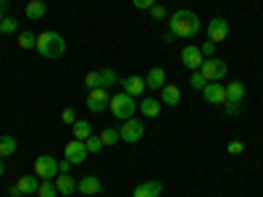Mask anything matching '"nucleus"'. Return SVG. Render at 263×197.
I'll use <instances>...</instances> for the list:
<instances>
[{
  "instance_id": "1",
  "label": "nucleus",
  "mask_w": 263,
  "mask_h": 197,
  "mask_svg": "<svg viewBox=\"0 0 263 197\" xmlns=\"http://www.w3.org/2000/svg\"><path fill=\"white\" fill-rule=\"evenodd\" d=\"M200 18H197L195 11H187V8H179L168 16V32L174 37H195L200 32Z\"/></svg>"
},
{
  "instance_id": "2",
  "label": "nucleus",
  "mask_w": 263,
  "mask_h": 197,
  "mask_svg": "<svg viewBox=\"0 0 263 197\" xmlns=\"http://www.w3.org/2000/svg\"><path fill=\"white\" fill-rule=\"evenodd\" d=\"M37 53L48 61H55L66 53V40L58 32H42L37 34Z\"/></svg>"
},
{
  "instance_id": "3",
  "label": "nucleus",
  "mask_w": 263,
  "mask_h": 197,
  "mask_svg": "<svg viewBox=\"0 0 263 197\" xmlns=\"http://www.w3.org/2000/svg\"><path fill=\"white\" fill-rule=\"evenodd\" d=\"M111 113L119 119V121H129V119H135V111H137V103L132 95L126 92H119V95H111Z\"/></svg>"
},
{
  "instance_id": "4",
  "label": "nucleus",
  "mask_w": 263,
  "mask_h": 197,
  "mask_svg": "<svg viewBox=\"0 0 263 197\" xmlns=\"http://www.w3.org/2000/svg\"><path fill=\"white\" fill-rule=\"evenodd\" d=\"M200 74L208 79V82H221L227 76V63L221 58H205L203 66H200Z\"/></svg>"
},
{
  "instance_id": "5",
  "label": "nucleus",
  "mask_w": 263,
  "mask_h": 197,
  "mask_svg": "<svg viewBox=\"0 0 263 197\" xmlns=\"http://www.w3.org/2000/svg\"><path fill=\"white\" fill-rule=\"evenodd\" d=\"M108 105H111V92H108L105 87H95V90H90V95H87V108H90L92 113H103Z\"/></svg>"
},
{
  "instance_id": "6",
  "label": "nucleus",
  "mask_w": 263,
  "mask_h": 197,
  "mask_svg": "<svg viewBox=\"0 0 263 197\" xmlns=\"http://www.w3.org/2000/svg\"><path fill=\"white\" fill-rule=\"evenodd\" d=\"M34 176L37 179H55L58 176V161L50 155H40L34 161Z\"/></svg>"
},
{
  "instance_id": "7",
  "label": "nucleus",
  "mask_w": 263,
  "mask_h": 197,
  "mask_svg": "<svg viewBox=\"0 0 263 197\" xmlns=\"http://www.w3.org/2000/svg\"><path fill=\"white\" fill-rule=\"evenodd\" d=\"M119 134H121V142H140L142 134H145V124L137 121V119H129V121L121 124Z\"/></svg>"
},
{
  "instance_id": "8",
  "label": "nucleus",
  "mask_w": 263,
  "mask_h": 197,
  "mask_svg": "<svg viewBox=\"0 0 263 197\" xmlns=\"http://www.w3.org/2000/svg\"><path fill=\"white\" fill-rule=\"evenodd\" d=\"M203 100L211 105H224L227 103V84L221 82H208L203 87Z\"/></svg>"
},
{
  "instance_id": "9",
  "label": "nucleus",
  "mask_w": 263,
  "mask_h": 197,
  "mask_svg": "<svg viewBox=\"0 0 263 197\" xmlns=\"http://www.w3.org/2000/svg\"><path fill=\"white\" fill-rule=\"evenodd\" d=\"M229 37V21L224 18V16H216V18H211L208 21V40L211 42H224Z\"/></svg>"
},
{
  "instance_id": "10",
  "label": "nucleus",
  "mask_w": 263,
  "mask_h": 197,
  "mask_svg": "<svg viewBox=\"0 0 263 197\" xmlns=\"http://www.w3.org/2000/svg\"><path fill=\"white\" fill-rule=\"evenodd\" d=\"M203 61H205V55L200 53V48H197V45H187V48L182 50V63L187 66L190 71H200Z\"/></svg>"
},
{
  "instance_id": "11",
  "label": "nucleus",
  "mask_w": 263,
  "mask_h": 197,
  "mask_svg": "<svg viewBox=\"0 0 263 197\" xmlns=\"http://www.w3.org/2000/svg\"><path fill=\"white\" fill-rule=\"evenodd\" d=\"M87 147H84V142H79V140H71V142H66V161H69L71 166H77V163H84L87 161Z\"/></svg>"
},
{
  "instance_id": "12",
  "label": "nucleus",
  "mask_w": 263,
  "mask_h": 197,
  "mask_svg": "<svg viewBox=\"0 0 263 197\" xmlns=\"http://www.w3.org/2000/svg\"><path fill=\"white\" fill-rule=\"evenodd\" d=\"M121 87H124V92L132 95V97H142L145 90H147V84H145V76H137V74H132L126 79H121Z\"/></svg>"
},
{
  "instance_id": "13",
  "label": "nucleus",
  "mask_w": 263,
  "mask_h": 197,
  "mask_svg": "<svg viewBox=\"0 0 263 197\" xmlns=\"http://www.w3.org/2000/svg\"><path fill=\"white\" fill-rule=\"evenodd\" d=\"M53 182H55L58 194H63V197H69V194H74V192H77V179L71 176V173H58V176H55Z\"/></svg>"
},
{
  "instance_id": "14",
  "label": "nucleus",
  "mask_w": 263,
  "mask_h": 197,
  "mask_svg": "<svg viewBox=\"0 0 263 197\" xmlns=\"http://www.w3.org/2000/svg\"><path fill=\"white\" fill-rule=\"evenodd\" d=\"M163 192V184L161 182H145V184H137L132 197H161Z\"/></svg>"
},
{
  "instance_id": "15",
  "label": "nucleus",
  "mask_w": 263,
  "mask_h": 197,
  "mask_svg": "<svg viewBox=\"0 0 263 197\" xmlns=\"http://www.w3.org/2000/svg\"><path fill=\"white\" fill-rule=\"evenodd\" d=\"M145 84L150 87V90H163L166 87V71L161 69V66H153V69L147 71V76H145Z\"/></svg>"
},
{
  "instance_id": "16",
  "label": "nucleus",
  "mask_w": 263,
  "mask_h": 197,
  "mask_svg": "<svg viewBox=\"0 0 263 197\" xmlns=\"http://www.w3.org/2000/svg\"><path fill=\"white\" fill-rule=\"evenodd\" d=\"M77 192H82V194H100L103 192V182L98 176H84V179L77 182Z\"/></svg>"
},
{
  "instance_id": "17",
  "label": "nucleus",
  "mask_w": 263,
  "mask_h": 197,
  "mask_svg": "<svg viewBox=\"0 0 263 197\" xmlns=\"http://www.w3.org/2000/svg\"><path fill=\"white\" fill-rule=\"evenodd\" d=\"M161 108H163V103L156 100V97H142L140 100V111H142L145 119H158L161 116Z\"/></svg>"
},
{
  "instance_id": "18",
  "label": "nucleus",
  "mask_w": 263,
  "mask_h": 197,
  "mask_svg": "<svg viewBox=\"0 0 263 197\" xmlns=\"http://www.w3.org/2000/svg\"><path fill=\"white\" fill-rule=\"evenodd\" d=\"M179 100H182V90H179V87L177 84H166L163 87V90H161V103L163 105H179Z\"/></svg>"
},
{
  "instance_id": "19",
  "label": "nucleus",
  "mask_w": 263,
  "mask_h": 197,
  "mask_svg": "<svg viewBox=\"0 0 263 197\" xmlns=\"http://www.w3.org/2000/svg\"><path fill=\"white\" fill-rule=\"evenodd\" d=\"M16 187H18V192H21V194H37L40 179L34 176V173H29V176H21V179L16 182Z\"/></svg>"
},
{
  "instance_id": "20",
  "label": "nucleus",
  "mask_w": 263,
  "mask_h": 197,
  "mask_svg": "<svg viewBox=\"0 0 263 197\" xmlns=\"http://www.w3.org/2000/svg\"><path fill=\"white\" fill-rule=\"evenodd\" d=\"M71 131H74V140H79V142H84L87 137H92L90 121H74V124H71Z\"/></svg>"
},
{
  "instance_id": "21",
  "label": "nucleus",
  "mask_w": 263,
  "mask_h": 197,
  "mask_svg": "<svg viewBox=\"0 0 263 197\" xmlns=\"http://www.w3.org/2000/svg\"><path fill=\"white\" fill-rule=\"evenodd\" d=\"M245 97V84L242 82H229L227 84V100H234V103H239V100H242Z\"/></svg>"
},
{
  "instance_id": "22",
  "label": "nucleus",
  "mask_w": 263,
  "mask_h": 197,
  "mask_svg": "<svg viewBox=\"0 0 263 197\" xmlns=\"http://www.w3.org/2000/svg\"><path fill=\"white\" fill-rule=\"evenodd\" d=\"M48 13V3H42V0H29L27 3V16L29 18H42Z\"/></svg>"
},
{
  "instance_id": "23",
  "label": "nucleus",
  "mask_w": 263,
  "mask_h": 197,
  "mask_svg": "<svg viewBox=\"0 0 263 197\" xmlns=\"http://www.w3.org/2000/svg\"><path fill=\"white\" fill-rule=\"evenodd\" d=\"M16 147H18V142H16L11 134H3V137H0V158H8V155H13Z\"/></svg>"
},
{
  "instance_id": "24",
  "label": "nucleus",
  "mask_w": 263,
  "mask_h": 197,
  "mask_svg": "<svg viewBox=\"0 0 263 197\" xmlns=\"http://www.w3.org/2000/svg\"><path fill=\"white\" fill-rule=\"evenodd\" d=\"M37 197H58L55 182H53V179H40V187H37Z\"/></svg>"
},
{
  "instance_id": "25",
  "label": "nucleus",
  "mask_w": 263,
  "mask_h": 197,
  "mask_svg": "<svg viewBox=\"0 0 263 197\" xmlns=\"http://www.w3.org/2000/svg\"><path fill=\"white\" fill-rule=\"evenodd\" d=\"M100 140H103V145H105V147H111V145H116V142L121 140V134H119V129L108 126V129H103V131H100Z\"/></svg>"
},
{
  "instance_id": "26",
  "label": "nucleus",
  "mask_w": 263,
  "mask_h": 197,
  "mask_svg": "<svg viewBox=\"0 0 263 197\" xmlns=\"http://www.w3.org/2000/svg\"><path fill=\"white\" fill-rule=\"evenodd\" d=\"M18 48L21 50H37V34H32V32H21L18 34Z\"/></svg>"
},
{
  "instance_id": "27",
  "label": "nucleus",
  "mask_w": 263,
  "mask_h": 197,
  "mask_svg": "<svg viewBox=\"0 0 263 197\" xmlns=\"http://www.w3.org/2000/svg\"><path fill=\"white\" fill-rule=\"evenodd\" d=\"M119 82L116 71L114 69H100V87H105V90H111V87Z\"/></svg>"
},
{
  "instance_id": "28",
  "label": "nucleus",
  "mask_w": 263,
  "mask_h": 197,
  "mask_svg": "<svg viewBox=\"0 0 263 197\" xmlns=\"http://www.w3.org/2000/svg\"><path fill=\"white\" fill-rule=\"evenodd\" d=\"M84 147H87V152H90V155H95V152H100L105 145H103L100 134H92V137H87V140H84Z\"/></svg>"
},
{
  "instance_id": "29",
  "label": "nucleus",
  "mask_w": 263,
  "mask_h": 197,
  "mask_svg": "<svg viewBox=\"0 0 263 197\" xmlns=\"http://www.w3.org/2000/svg\"><path fill=\"white\" fill-rule=\"evenodd\" d=\"M16 29H18V21H16L13 16H6L3 21H0V34H6V37H8V34H13Z\"/></svg>"
},
{
  "instance_id": "30",
  "label": "nucleus",
  "mask_w": 263,
  "mask_h": 197,
  "mask_svg": "<svg viewBox=\"0 0 263 197\" xmlns=\"http://www.w3.org/2000/svg\"><path fill=\"white\" fill-rule=\"evenodd\" d=\"M208 84V79L200 74V71H192V76H190V87L192 90H197V92H203V87Z\"/></svg>"
},
{
  "instance_id": "31",
  "label": "nucleus",
  "mask_w": 263,
  "mask_h": 197,
  "mask_svg": "<svg viewBox=\"0 0 263 197\" xmlns=\"http://www.w3.org/2000/svg\"><path fill=\"white\" fill-rule=\"evenodd\" d=\"M84 87L87 90H95V87H100V71H90L84 76Z\"/></svg>"
},
{
  "instance_id": "32",
  "label": "nucleus",
  "mask_w": 263,
  "mask_h": 197,
  "mask_svg": "<svg viewBox=\"0 0 263 197\" xmlns=\"http://www.w3.org/2000/svg\"><path fill=\"white\" fill-rule=\"evenodd\" d=\"M227 152H229V155H239V152H245V142H239V140L229 142L227 145Z\"/></svg>"
},
{
  "instance_id": "33",
  "label": "nucleus",
  "mask_w": 263,
  "mask_h": 197,
  "mask_svg": "<svg viewBox=\"0 0 263 197\" xmlns=\"http://www.w3.org/2000/svg\"><path fill=\"white\" fill-rule=\"evenodd\" d=\"M150 16L156 18V21H161V18H166V16H168V11H166V8H163L161 3H156V6L150 8Z\"/></svg>"
},
{
  "instance_id": "34",
  "label": "nucleus",
  "mask_w": 263,
  "mask_h": 197,
  "mask_svg": "<svg viewBox=\"0 0 263 197\" xmlns=\"http://www.w3.org/2000/svg\"><path fill=\"white\" fill-rule=\"evenodd\" d=\"M61 121H63V124H74V121H77L74 108H63V111H61Z\"/></svg>"
},
{
  "instance_id": "35",
  "label": "nucleus",
  "mask_w": 263,
  "mask_h": 197,
  "mask_svg": "<svg viewBox=\"0 0 263 197\" xmlns=\"http://www.w3.org/2000/svg\"><path fill=\"white\" fill-rule=\"evenodd\" d=\"M132 6H135L137 11H150L153 6H156V0H132Z\"/></svg>"
},
{
  "instance_id": "36",
  "label": "nucleus",
  "mask_w": 263,
  "mask_h": 197,
  "mask_svg": "<svg viewBox=\"0 0 263 197\" xmlns=\"http://www.w3.org/2000/svg\"><path fill=\"white\" fill-rule=\"evenodd\" d=\"M200 53L205 55V58H213V53H216V42H203V45H200Z\"/></svg>"
},
{
  "instance_id": "37",
  "label": "nucleus",
  "mask_w": 263,
  "mask_h": 197,
  "mask_svg": "<svg viewBox=\"0 0 263 197\" xmlns=\"http://www.w3.org/2000/svg\"><path fill=\"white\" fill-rule=\"evenodd\" d=\"M239 108H242V105H239V103H234V100H227V103H224V111H227L229 116L239 113Z\"/></svg>"
},
{
  "instance_id": "38",
  "label": "nucleus",
  "mask_w": 263,
  "mask_h": 197,
  "mask_svg": "<svg viewBox=\"0 0 263 197\" xmlns=\"http://www.w3.org/2000/svg\"><path fill=\"white\" fill-rule=\"evenodd\" d=\"M8 197H21V192H18V187L13 184V187H8Z\"/></svg>"
},
{
  "instance_id": "39",
  "label": "nucleus",
  "mask_w": 263,
  "mask_h": 197,
  "mask_svg": "<svg viewBox=\"0 0 263 197\" xmlns=\"http://www.w3.org/2000/svg\"><path fill=\"white\" fill-rule=\"evenodd\" d=\"M3 173H6V163H3V158H0V179H3Z\"/></svg>"
},
{
  "instance_id": "40",
  "label": "nucleus",
  "mask_w": 263,
  "mask_h": 197,
  "mask_svg": "<svg viewBox=\"0 0 263 197\" xmlns=\"http://www.w3.org/2000/svg\"><path fill=\"white\" fill-rule=\"evenodd\" d=\"M0 8H3V11H8V0H0Z\"/></svg>"
},
{
  "instance_id": "41",
  "label": "nucleus",
  "mask_w": 263,
  "mask_h": 197,
  "mask_svg": "<svg viewBox=\"0 0 263 197\" xmlns=\"http://www.w3.org/2000/svg\"><path fill=\"white\" fill-rule=\"evenodd\" d=\"M3 18H6V11H3V8H0V21H3Z\"/></svg>"
},
{
  "instance_id": "42",
  "label": "nucleus",
  "mask_w": 263,
  "mask_h": 197,
  "mask_svg": "<svg viewBox=\"0 0 263 197\" xmlns=\"http://www.w3.org/2000/svg\"><path fill=\"white\" fill-rule=\"evenodd\" d=\"M42 3H48V0H42Z\"/></svg>"
}]
</instances>
